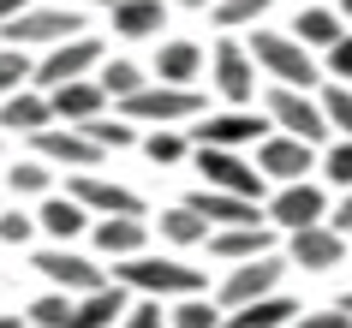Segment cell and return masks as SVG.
<instances>
[{"label": "cell", "instance_id": "obj_1", "mask_svg": "<svg viewBox=\"0 0 352 328\" xmlns=\"http://www.w3.org/2000/svg\"><path fill=\"white\" fill-rule=\"evenodd\" d=\"M113 281H126L131 292H144V298H186V292H204L209 274L191 269V263H179V256H120L113 263Z\"/></svg>", "mask_w": 352, "mask_h": 328}, {"label": "cell", "instance_id": "obj_2", "mask_svg": "<svg viewBox=\"0 0 352 328\" xmlns=\"http://www.w3.org/2000/svg\"><path fill=\"white\" fill-rule=\"evenodd\" d=\"M120 113L138 120V126H191L204 113V90L197 84H162V78H149L144 90H131L120 102Z\"/></svg>", "mask_w": 352, "mask_h": 328}, {"label": "cell", "instance_id": "obj_3", "mask_svg": "<svg viewBox=\"0 0 352 328\" xmlns=\"http://www.w3.org/2000/svg\"><path fill=\"white\" fill-rule=\"evenodd\" d=\"M251 54H257V66L275 78V84H298V90L316 84V60H311V48H305L293 30H251Z\"/></svg>", "mask_w": 352, "mask_h": 328}, {"label": "cell", "instance_id": "obj_4", "mask_svg": "<svg viewBox=\"0 0 352 328\" xmlns=\"http://www.w3.org/2000/svg\"><path fill=\"white\" fill-rule=\"evenodd\" d=\"M191 167L204 173V185L239 191V197H263V185H269V173L257 162H245L239 149H221V144H191Z\"/></svg>", "mask_w": 352, "mask_h": 328}, {"label": "cell", "instance_id": "obj_5", "mask_svg": "<svg viewBox=\"0 0 352 328\" xmlns=\"http://www.w3.org/2000/svg\"><path fill=\"white\" fill-rule=\"evenodd\" d=\"M280 274H287V256H275V251L245 256V263H227L215 305H221V310H239V305H251V298H269V292H280Z\"/></svg>", "mask_w": 352, "mask_h": 328}, {"label": "cell", "instance_id": "obj_6", "mask_svg": "<svg viewBox=\"0 0 352 328\" xmlns=\"http://www.w3.org/2000/svg\"><path fill=\"white\" fill-rule=\"evenodd\" d=\"M263 113H269L275 131H293V138H305V144H322V138L334 131L329 113H322V102H311V90H298V84H275L269 102H263Z\"/></svg>", "mask_w": 352, "mask_h": 328}, {"label": "cell", "instance_id": "obj_7", "mask_svg": "<svg viewBox=\"0 0 352 328\" xmlns=\"http://www.w3.org/2000/svg\"><path fill=\"white\" fill-rule=\"evenodd\" d=\"M30 269L48 281V287H60V292H96V287H108L113 274L102 269V263H90L84 251H72V245H42V251H30Z\"/></svg>", "mask_w": 352, "mask_h": 328}, {"label": "cell", "instance_id": "obj_8", "mask_svg": "<svg viewBox=\"0 0 352 328\" xmlns=\"http://www.w3.org/2000/svg\"><path fill=\"white\" fill-rule=\"evenodd\" d=\"M209 84L221 90L227 108H251L257 102V54H251V42H215V54H209Z\"/></svg>", "mask_w": 352, "mask_h": 328}, {"label": "cell", "instance_id": "obj_9", "mask_svg": "<svg viewBox=\"0 0 352 328\" xmlns=\"http://www.w3.org/2000/svg\"><path fill=\"white\" fill-rule=\"evenodd\" d=\"M84 30V12L72 6H24L12 24H0V42H19V48H54V42L78 36Z\"/></svg>", "mask_w": 352, "mask_h": 328}, {"label": "cell", "instance_id": "obj_10", "mask_svg": "<svg viewBox=\"0 0 352 328\" xmlns=\"http://www.w3.org/2000/svg\"><path fill=\"white\" fill-rule=\"evenodd\" d=\"M191 144H221V149H251L269 138V113H251V108H227V113H197L191 120Z\"/></svg>", "mask_w": 352, "mask_h": 328}, {"label": "cell", "instance_id": "obj_11", "mask_svg": "<svg viewBox=\"0 0 352 328\" xmlns=\"http://www.w3.org/2000/svg\"><path fill=\"white\" fill-rule=\"evenodd\" d=\"M30 144H36V155H42V162L66 167V173H84V167H102V155H108V149L96 144V138H90L84 126H66V120H54V126L30 131Z\"/></svg>", "mask_w": 352, "mask_h": 328}, {"label": "cell", "instance_id": "obj_12", "mask_svg": "<svg viewBox=\"0 0 352 328\" xmlns=\"http://www.w3.org/2000/svg\"><path fill=\"white\" fill-rule=\"evenodd\" d=\"M287 263L305 274H329L346 263V233L334 227V221H311V227H298L287 233Z\"/></svg>", "mask_w": 352, "mask_h": 328}, {"label": "cell", "instance_id": "obj_13", "mask_svg": "<svg viewBox=\"0 0 352 328\" xmlns=\"http://www.w3.org/2000/svg\"><path fill=\"white\" fill-rule=\"evenodd\" d=\"M102 60H108V54H102V42L78 30V36L54 42V48L36 60V90H54V84H66V78H90Z\"/></svg>", "mask_w": 352, "mask_h": 328}, {"label": "cell", "instance_id": "obj_14", "mask_svg": "<svg viewBox=\"0 0 352 328\" xmlns=\"http://www.w3.org/2000/svg\"><path fill=\"white\" fill-rule=\"evenodd\" d=\"M66 191H72L90 215H144V197L131 191V185L108 179V173H96V167H84V173H72L66 179Z\"/></svg>", "mask_w": 352, "mask_h": 328}, {"label": "cell", "instance_id": "obj_15", "mask_svg": "<svg viewBox=\"0 0 352 328\" xmlns=\"http://www.w3.org/2000/svg\"><path fill=\"white\" fill-rule=\"evenodd\" d=\"M263 215L275 221L280 233H298V227H311V221H329V197H322V185H311V179H287Z\"/></svg>", "mask_w": 352, "mask_h": 328}, {"label": "cell", "instance_id": "obj_16", "mask_svg": "<svg viewBox=\"0 0 352 328\" xmlns=\"http://www.w3.org/2000/svg\"><path fill=\"white\" fill-rule=\"evenodd\" d=\"M257 167H263L275 185L305 179V173L316 167V144H305V138H293V131H269V138L257 144Z\"/></svg>", "mask_w": 352, "mask_h": 328}, {"label": "cell", "instance_id": "obj_17", "mask_svg": "<svg viewBox=\"0 0 352 328\" xmlns=\"http://www.w3.org/2000/svg\"><path fill=\"white\" fill-rule=\"evenodd\" d=\"M186 203L209 221V227H257V221H269V215L257 209V197H239V191H215V185H197Z\"/></svg>", "mask_w": 352, "mask_h": 328}, {"label": "cell", "instance_id": "obj_18", "mask_svg": "<svg viewBox=\"0 0 352 328\" xmlns=\"http://www.w3.org/2000/svg\"><path fill=\"white\" fill-rule=\"evenodd\" d=\"M48 102H54V120H66V126H84V120H96V113H108L113 96L102 90V78H66V84H54L48 90Z\"/></svg>", "mask_w": 352, "mask_h": 328}, {"label": "cell", "instance_id": "obj_19", "mask_svg": "<svg viewBox=\"0 0 352 328\" xmlns=\"http://www.w3.org/2000/svg\"><path fill=\"white\" fill-rule=\"evenodd\" d=\"M126 310H131V287H126V281H108V287L78 292V298H72V316H66V328H113Z\"/></svg>", "mask_w": 352, "mask_h": 328}, {"label": "cell", "instance_id": "obj_20", "mask_svg": "<svg viewBox=\"0 0 352 328\" xmlns=\"http://www.w3.org/2000/svg\"><path fill=\"white\" fill-rule=\"evenodd\" d=\"M90 239H96V251L108 256V263H120V256H138L149 245V221L144 215H96Z\"/></svg>", "mask_w": 352, "mask_h": 328}, {"label": "cell", "instance_id": "obj_21", "mask_svg": "<svg viewBox=\"0 0 352 328\" xmlns=\"http://www.w3.org/2000/svg\"><path fill=\"white\" fill-rule=\"evenodd\" d=\"M209 256L215 263H245V256L275 251V221H257V227H209Z\"/></svg>", "mask_w": 352, "mask_h": 328}, {"label": "cell", "instance_id": "obj_22", "mask_svg": "<svg viewBox=\"0 0 352 328\" xmlns=\"http://www.w3.org/2000/svg\"><path fill=\"white\" fill-rule=\"evenodd\" d=\"M0 126L19 131V138H30V131H42V126H54V102H48V90L24 84V90L0 96Z\"/></svg>", "mask_w": 352, "mask_h": 328}, {"label": "cell", "instance_id": "obj_23", "mask_svg": "<svg viewBox=\"0 0 352 328\" xmlns=\"http://www.w3.org/2000/svg\"><path fill=\"white\" fill-rule=\"evenodd\" d=\"M90 221H96V215L72 197V191H66V197H60V191H48V197H42V209H36V227L54 239V245H72L78 233H90Z\"/></svg>", "mask_w": 352, "mask_h": 328}, {"label": "cell", "instance_id": "obj_24", "mask_svg": "<svg viewBox=\"0 0 352 328\" xmlns=\"http://www.w3.org/2000/svg\"><path fill=\"white\" fill-rule=\"evenodd\" d=\"M113 36L126 42H144V36H162L167 30V0H113Z\"/></svg>", "mask_w": 352, "mask_h": 328}, {"label": "cell", "instance_id": "obj_25", "mask_svg": "<svg viewBox=\"0 0 352 328\" xmlns=\"http://www.w3.org/2000/svg\"><path fill=\"white\" fill-rule=\"evenodd\" d=\"M204 66H209V54L197 42H186V36H173V42L155 48V78H162V84H197Z\"/></svg>", "mask_w": 352, "mask_h": 328}, {"label": "cell", "instance_id": "obj_26", "mask_svg": "<svg viewBox=\"0 0 352 328\" xmlns=\"http://www.w3.org/2000/svg\"><path fill=\"white\" fill-rule=\"evenodd\" d=\"M298 316V305L287 292H269V298H251L239 310H221V328H287Z\"/></svg>", "mask_w": 352, "mask_h": 328}, {"label": "cell", "instance_id": "obj_27", "mask_svg": "<svg viewBox=\"0 0 352 328\" xmlns=\"http://www.w3.org/2000/svg\"><path fill=\"white\" fill-rule=\"evenodd\" d=\"M144 155H149L155 167L191 162V131H186V126H149V131H144Z\"/></svg>", "mask_w": 352, "mask_h": 328}, {"label": "cell", "instance_id": "obj_28", "mask_svg": "<svg viewBox=\"0 0 352 328\" xmlns=\"http://www.w3.org/2000/svg\"><path fill=\"white\" fill-rule=\"evenodd\" d=\"M0 179H6V191H12V197H48V191H54V162L24 155V162H19V167H6Z\"/></svg>", "mask_w": 352, "mask_h": 328}, {"label": "cell", "instance_id": "obj_29", "mask_svg": "<svg viewBox=\"0 0 352 328\" xmlns=\"http://www.w3.org/2000/svg\"><path fill=\"white\" fill-rule=\"evenodd\" d=\"M293 36L305 42V48H334L340 42V12H329V6H305L293 19Z\"/></svg>", "mask_w": 352, "mask_h": 328}, {"label": "cell", "instance_id": "obj_30", "mask_svg": "<svg viewBox=\"0 0 352 328\" xmlns=\"http://www.w3.org/2000/svg\"><path fill=\"white\" fill-rule=\"evenodd\" d=\"M162 239H167V245H204L209 221L197 215L191 203H173V209H162Z\"/></svg>", "mask_w": 352, "mask_h": 328}, {"label": "cell", "instance_id": "obj_31", "mask_svg": "<svg viewBox=\"0 0 352 328\" xmlns=\"http://www.w3.org/2000/svg\"><path fill=\"white\" fill-rule=\"evenodd\" d=\"M84 131H90L102 149H131V144H144V131H138V120H113V113H96V120H84Z\"/></svg>", "mask_w": 352, "mask_h": 328}, {"label": "cell", "instance_id": "obj_32", "mask_svg": "<svg viewBox=\"0 0 352 328\" xmlns=\"http://www.w3.org/2000/svg\"><path fill=\"white\" fill-rule=\"evenodd\" d=\"M167 328H221V305H209L204 292H186L167 310Z\"/></svg>", "mask_w": 352, "mask_h": 328}, {"label": "cell", "instance_id": "obj_33", "mask_svg": "<svg viewBox=\"0 0 352 328\" xmlns=\"http://www.w3.org/2000/svg\"><path fill=\"white\" fill-rule=\"evenodd\" d=\"M24 84H36V60H30V48H19V42H0V96L24 90Z\"/></svg>", "mask_w": 352, "mask_h": 328}, {"label": "cell", "instance_id": "obj_34", "mask_svg": "<svg viewBox=\"0 0 352 328\" xmlns=\"http://www.w3.org/2000/svg\"><path fill=\"white\" fill-rule=\"evenodd\" d=\"M96 78H102V90H108L113 102H126L131 90H144V84H149L144 66H131V60H102V66H96Z\"/></svg>", "mask_w": 352, "mask_h": 328}, {"label": "cell", "instance_id": "obj_35", "mask_svg": "<svg viewBox=\"0 0 352 328\" xmlns=\"http://www.w3.org/2000/svg\"><path fill=\"white\" fill-rule=\"evenodd\" d=\"M269 6H275V0H215V24H221V30H251Z\"/></svg>", "mask_w": 352, "mask_h": 328}, {"label": "cell", "instance_id": "obj_36", "mask_svg": "<svg viewBox=\"0 0 352 328\" xmlns=\"http://www.w3.org/2000/svg\"><path fill=\"white\" fill-rule=\"evenodd\" d=\"M66 316H72V292H42L36 305L24 310V322H36V328H66Z\"/></svg>", "mask_w": 352, "mask_h": 328}, {"label": "cell", "instance_id": "obj_37", "mask_svg": "<svg viewBox=\"0 0 352 328\" xmlns=\"http://www.w3.org/2000/svg\"><path fill=\"white\" fill-rule=\"evenodd\" d=\"M322 113H329V126L340 131V138H352V84H334V90L322 96Z\"/></svg>", "mask_w": 352, "mask_h": 328}, {"label": "cell", "instance_id": "obj_38", "mask_svg": "<svg viewBox=\"0 0 352 328\" xmlns=\"http://www.w3.org/2000/svg\"><path fill=\"white\" fill-rule=\"evenodd\" d=\"M120 328H167V310H162V298H131V310L120 316Z\"/></svg>", "mask_w": 352, "mask_h": 328}, {"label": "cell", "instance_id": "obj_39", "mask_svg": "<svg viewBox=\"0 0 352 328\" xmlns=\"http://www.w3.org/2000/svg\"><path fill=\"white\" fill-rule=\"evenodd\" d=\"M322 179H329V185H340V191L352 185V138H340V144H334L329 155H322Z\"/></svg>", "mask_w": 352, "mask_h": 328}, {"label": "cell", "instance_id": "obj_40", "mask_svg": "<svg viewBox=\"0 0 352 328\" xmlns=\"http://www.w3.org/2000/svg\"><path fill=\"white\" fill-rule=\"evenodd\" d=\"M36 239V215L24 209H0V245H30Z\"/></svg>", "mask_w": 352, "mask_h": 328}, {"label": "cell", "instance_id": "obj_41", "mask_svg": "<svg viewBox=\"0 0 352 328\" xmlns=\"http://www.w3.org/2000/svg\"><path fill=\"white\" fill-rule=\"evenodd\" d=\"M346 322H352V316H346L340 305H334V310H298V316H293L287 328H346Z\"/></svg>", "mask_w": 352, "mask_h": 328}, {"label": "cell", "instance_id": "obj_42", "mask_svg": "<svg viewBox=\"0 0 352 328\" xmlns=\"http://www.w3.org/2000/svg\"><path fill=\"white\" fill-rule=\"evenodd\" d=\"M322 54H329V72L340 78V84H352V30H340V42L322 48Z\"/></svg>", "mask_w": 352, "mask_h": 328}, {"label": "cell", "instance_id": "obj_43", "mask_svg": "<svg viewBox=\"0 0 352 328\" xmlns=\"http://www.w3.org/2000/svg\"><path fill=\"white\" fill-rule=\"evenodd\" d=\"M329 221H334V227H340V233H352V185H346V191H340V203H334V209H329Z\"/></svg>", "mask_w": 352, "mask_h": 328}, {"label": "cell", "instance_id": "obj_44", "mask_svg": "<svg viewBox=\"0 0 352 328\" xmlns=\"http://www.w3.org/2000/svg\"><path fill=\"white\" fill-rule=\"evenodd\" d=\"M24 6H36V0H0V24H12L24 12Z\"/></svg>", "mask_w": 352, "mask_h": 328}, {"label": "cell", "instance_id": "obj_45", "mask_svg": "<svg viewBox=\"0 0 352 328\" xmlns=\"http://www.w3.org/2000/svg\"><path fill=\"white\" fill-rule=\"evenodd\" d=\"M173 6H186V12H204V6H215V0H173Z\"/></svg>", "mask_w": 352, "mask_h": 328}, {"label": "cell", "instance_id": "obj_46", "mask_svg": "<svg viewBox=\"0 0 352 328\" xmlns=\"http://www.w3.org/2000/svg\"><path fill=\"white\" fill-rule=\"evenodd\" d=\"M0 328H24V316H0Z\"/></svg>", "mask_w": 352, "mask_h": 328}, {"label": "cell", "instance_id": "obj_47", "mask_svg": "<svg viewBox=\"0 0 352 328\" xmlns=\"http://www.w3.org/2000/svg\"><path fill=\"white\" fill-rule=\"evenodd\" d=\"M340 310H346V316H352V292H340Z\"/></svg>", "mask_w": 352, "mask_h": 328}, {"label": "cell", "instance_id": "obj_48", "mask_svg": "<svg viewBox=\"0 0 352 328\" xmlns=\"http://www.w3.org/2000/svg\"><path fill=\"white\" fill-rule=\"evenodd\" d=\"M78 6H113V0H78Z\"/></svg>", "mask_w": 352, "mask_h": 328}, {"label": "cell", "instance_id": "obj_49", "mask_svg": "<svg viewBox=\"0 0 352 328\" xmlns=\"http://www.w3.org/2000/svg\"><path fill=\"white\" fill-rule=\"evenodd\" d=\"M340 12H346V19H352V0H340Z\"/></svg>", "mask_w": 352, "mask_h": 328}, {"label": "cell", "instance_id": "obj_50", "mask_svg": "<svg viewBox=\"0 0 352 328\" xmlns=\"http://www.w3.org/2000/svg\"><path fill=\"white\" fill-rule=\"evenodd\" d=\"M24 328H36V322H24Z\"/></svg>", "mask_w": 352, "mask_h": 328}, {"label": "cell", "instance_id": "obj_51", "mask_svg": "<svg viewBox=\"0 0 352 328\" xmlns=\"http://www.w3.org/2000/svg\"><path fill=\"white\" fill-rule=\"evenodd\" d=\"M346 328H352V322H346Z\"/></svg>", "mask_w": 352, "mask_h": 328}]
</instances>
